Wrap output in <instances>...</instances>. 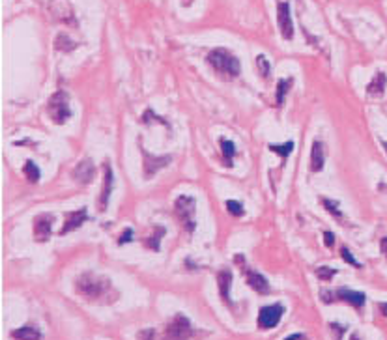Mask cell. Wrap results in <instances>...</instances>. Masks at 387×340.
<instances>
[{
    "label": "cell",
    "instance_id": "cell-1",
    "mask_svg": "<svg viewBox=\"0 0 387 340\" xmlns=\"http://www.w3.org/2000/svg\"><path fill=\"white\" fill-rule=\"evenodd\" d=\"M208 64L224 79H234L241 73L240 60L226 49H213L208 54Z\"/></svg>",
    "mask_w": 387,
    "mask_h": 340
},
{
    "label": "cell",
    "instance_id": "cell-2",
    "mask_svg": "<svg viewBox=\"0 0 387 340\" xmlns=\"http://www.w3.org/2000/svg\"><path fill=\"white\" fill-rule=\"evenodd\" d=\"M107 290H109V281L103 277L92 275V273H84L77 281V291L86 299H99V297H103Z\"/></svg>",
    "mask_w": 387,
    "mask_h": 340
},
{
    "label": "cell",
    "instance_id": "cell-3",
    "mask_svg": "<svg viewBox=\"0 0 387 340\" xmlns=\"http://www.w3.org/2000/svg\"><path fill=\"white\" fill-rule=\"evenodd\" d=\"M47 112H49L51 120H53L56 125L65 124V122L71 118L70 97H67V94L62 92V90L53 94L49 103H47Z\"/></svg>",
    "mask_w": 387,
    "mask_h": 340
},
{
    "label": "cell",
    "instance_id": "cell-4",
    "mask_svg": "<svg viewBox=\"0 0 387 340\" xmlns=\"http://www.w3.org/2000/svg\"><path fill=\"white\" fill-rule=\"evenodd\" d=\"M195 211H196V200L195 196L181 194L174 202V213L180 219V222L186 226L189 234L195 232Z\"/></svg>",
    "mask_w": 387,
    "mask_h": 340
},
{
    "label": "cell",
    "instance_id": "cell-5",
    "mask_svg": "<svg viewBox=\"0 0 387 340\" xmlns=\"http://www.w3.org/2000/svg\"><path fill=\"white\" fill-rule=\"evenodd\" d=\"M283 312H284V308L283 305H279V303L262 307L260 314H258V327H262V329H273V327L281 322Z\"/></svg>",
    "mask_w": 387,
    "mask_h": 340
},
{
    "label": "cell",
    "instance_id": "cell-6",
    "mask_svg": "<svg viewBox=\"0 0 387 340\" xmlns=\"http://www.w3.org/2000/svg\"><path fill=\"white\" fill-rule=\"evenodd\" d=\"M277 27L284 39L294 38V25H292V15H290L288 2H279L277 4Z\"/></svg>",
    "mask_w": 387,
    "mask_h": 340
},
{
    "label": "cell",
    "instance_id": "cell-7",
    "mask_svg": "<svg viewBox=\"0 0 387 340\" xmlns=\"http://www.w3.org/2000/svg\"><path fill=\"white\" fill-rule=\"evenodd\" d=\"M167 333H169L170 340H187L191 336V322H189L186 316L178 314V316H174V320L170 322Z\"/></svg>",
    "mask_w": 387,
    "mask_h": 340
},
{
    "label": "cell",
    "instance_id": "cell-8",
    "mask_svg": "<svg viewBox=\"0 0 387 340\" xmlns=\"http://www.w3.org/2000/svg\"><path fill=\"white\" fill-rule=\"evenodd\" d=\"M53 222H55V215H51V213H41L34 219V238H36V241L45 243L51 238Z\"/></svg>",
    "mask_w": 387,
    "mask_h": 340
},
{
    "label": "cell",
    "instance_id": "cell-9",
    "mask_svg": "<svg viewBox=\"0 0 387 340\" xmlns=\"http://www.w3.org/2000/svg\"><path fill=\"white\" fill-rule=\"evenodd\" d=\"M142 163H144V178H152L153 174L157 172L159 168L167 167L170 163V155H165V157H153L150 151L142 150Z\"/></svg>",
    "mask_w": 387,
    "mask_h": 340
},
{
    "label": "cell",
    "instance_id": "cell-10",
    "mask_svg": "<svg viewBox=\"0 0 387 340\" xmlns=\"http://www.w3.org/2000/svg\"><path fill=\"white\" fill-rule=\"evenodd\" d=\"M49 10L53 13L56 21L60 22H67V25H75V19H73V10H71V4L67 0H51Z\"/></svg>",
    "mask_w": 387,
    "mask_h": 340
},
{
    "label": "cell",
    "instance_id": "cell-11",
    "mask_svg": "<svg viewBox=\"0 0 387 340\" xmlns=\"http://www.w3.org/2000/svg\"><path fill=\"white\" fill-rule=\"evenodd\" d=\"M73 178L79 182V184L86 185L90 184L94 179V176H96V167H94V163L90 157H86V159H82L79 165L75 167V170H73V174H71Z\"/></svg>",
    "mask_w": 387,
    "mask_h": 340
},
{
    "label": "cell",
    "instance_id": "cell-12",
    "mask_svg": "<svg viewBox=\"0 0 387 340\" xmlns=\"http://www.w3.org/2000/svg\"><path fill=\"white\" fill-rule=\"evenodd\" d=\"M112 184H115V179H112V170H110V165H109V163H105L103 191L99 193V198H98V211H99V213H103V211L107 210V204H109V196H110V193H112Z\"/></svg>",
    "mask_w": 387,
    "mask_h": 340
},
{
    "label": "cell",
    "instance_id": "cell-13",
    "mask_svg": "<svg viewBox=\"0 0 387 340\" xmlns=\"http://www.w3.org/2000/svg\"><path fill=\"white\" fill-rule=\"evenodd\" d=\"M84 221H88L86 208H81L79 211H70V213H65V222H64V228L60 230V236H65V234L71 232V230H77Z\"/></svg>",
    "mask_w": 387,
    "mask_h": 340
},
{
    "label": "cell",
    "instance_id": "cell-14",
    "mask_svg": "<svg viewBox=\"0 0 387 340\" xmlns=\"http://www.w3.org/2000/svg\"><path fill=\"white\" fill-rule=\"evenodd\" d=\"M326 155H327V148L320 141L312 142L311 148V172H320L326 165Z\"/></svg>",
    "mask_w": 387,
    "mask_h": 340
},
{
    "label": "cell",
    "instance_id": "cell-15",
    "mask_svg": "<svg viewBox=\"0 0 387 340\" xmlns=\"http://www.w3.org/2000/svg\"><path fill=\"white\" fill-rule=\"evenodd\" d=\"M335 297H338L340 301H346L348 305H352V307H355V308H361L367 301V297L363 291H354V290H348V288H340V290H337L335 291Z\"/></svg>",
    "mask_w": 387,
    "mask_h": 340
},
{
    "label": "cell",
    "instance_id": "cell-16",
    "mask_svg": "<svg viewBox=\"0 0 387 340\" xmlns=\"http://www.w3.org/2000/svg\"><path fill=\"white\" fill-rule=\"evenodd\" d=\"M245 279H247V284L255 291H258V293H269V282H267L266 277H262L260 273H257V271H253V269H247Z\"/></svg>",
    "mask_w": 387,
    "mask_h": 340
},
{
    "label": "cell",
    "instance_id": "cell-17",
    "mask_svg": "<svg viewBox=\"0 0 387 340\" xmlns=\"http://www.w3.org/2000/svg\"><path fill=\"white\" fill-rule=\"evenodd\" d=\"M217 284H219V296L221 299H224V303H232L230 301V284H232V273L229 269H221L217 273Z\"/></svg>",
    "mask_w": 387,
    "mask_h": 340
},
{
    "label": "cell",
    "instance_id": "cell-18",
    "mask_svg": "<svg viewBox=\"0 0 387 340\" xmlns=\"http://www.w3.org/2000/svg\"><path fill=\"white\" fill-rule=\"evenodd\" d=\"M385 86H387V75L382 73V71H378L376 75H374V79L371 81V84L367 86V94L369 96H382Z\"/></svg>",
    "mask_w": 387,
    "mask_h": 340
},
{
    "label": "cell",
    "instance_id": "cell-19",
    "mask_svg": "<svg viewBox=\"0 0 387 340\" xmlns=\"http://www.w3.org/2000/svg\"><path fill=\"white\" fill-rule=\"evenodd\" d=\"M11 336L15 340H41V333L34 327H19L11 333Z\"/></svg>",
    "mask_w": 387,
    "mask_h": 340
},
{
    "label": "cell",
    "instance_id": "cell-20",
    "mask_svg": "<svg viewBox=\"0 0 387 340\" xmlns=\"http://www.w3.org/2000/svg\"><path fill=\"white\" fill-rule=\"evenodd\" d=\"M219 144H221V150H223V157H224V163H226V167H232V157L236 155L234 142H230L229 139H221V141H219Z\"/></svg>",
    "mask_w": 387,
    "mask_h": 340
},
{
    "label": "cell",
    "instance_id": "cell-21",
    "mask_svg": "<svg viewBox=\"0 0 387 340\" xmlns=\"http://www.w3.org/2000/svg\"><path fill=\"white\" fill-rule=\"evenodd\" d=\"M153 232L155 234H153L152 238L144 239V247H150L152 251H159V241H161V238L167 234V230H165L163 226H153Z\"/></svg>",
    "mask_w": 387,
    "mask_h": 340
},
{
    "label": "cell",
    "instance_id": "cell-22",
    "mask_svg": "<svg viewBox=\"0 0 387 340\" xmlns=\"http://www.w3.org/2000/svg\"><path fill=\"white\" fill-rule=\"evenodd\" d=\"M290 86H292V77L281 79V81L277 82V107H281L284 103V97H286V92H288Z\"/></svg>",
    "mask_w": 387,
    "mask_h": 340
},
{
    "label": "cell",
    "instance_id": "cell-23",
    "mask_svg": "<svg viewBox=\"0 0 387 340\" xmlns=\"http://www.w3.org/2000/svg\"><path fill=\"white\" fill-rule=\"evenodd\" d=\"M25 176H27V179L30 182V184H38V179H39V168L38 165L34 161H27L25 163Z\"/></svg>",
    "mask_w": 387,
    "mask_h": 340
},
{
    "label": "cell",
    "instance_id": "cell-24",
    "mask_svg": "<svg viewBox=\"0 0 387 340\" xmlns=\"http://www.w3.org/2000/svg\"><path fill=\"white\" fill-rule=\"evenodd\" d=\"M257 65H258V73H260V77L267 81V79L271 77V65H269V60H267L264 54H258Z\"/></svg>",
    "mask_w": 387,
    "mask_h": 340
},
{
    "label": "cell",
    "instance_id": "cell-25",
    "mask_svg": "<svg viewBox=\"0 0 387 340\" xmlns=\"http://www.w3.org/2000/svg\"><path fill=\"white\" fill-rule=\"evenodd\" d=\"M269 150L275 151V153H277V155H281L283 159H286V157L292 153V150H294V142L290 141V142H286V144H281V146L269 144Z\"/></svg>",
    "mask_w": 387,
    "mask_h": 340
},
{
    "label": "cell",
    "instance_id": "cell-26",
    "mask_svg": "<svg viewBox=\"0 0 387 340\" xmlns=\"http://www.w3.org/2000/svg\"><path fill=\"white\" fill-rule=\"evenodd\" d=\"M73 47H77V43H73L65 34H60V36L55 39V49H58V51H71Z\"/></svg>",
    "mask_w": 387,
    "mask_h": 340
},
{
    "label": "cell",
    "instance_id": "cell-27",
    "mask_svg": "<svg viewBox=\"0 0 387 340\" xmlns=\"http://www.w3.org/2000/svg\"><path fill=\"white\" fill-rule=\"evenodd\" d=\"M320 202H322V206L326 208V210H329V213H331L335 219H343V211L337 208V202H333V200H329V198H324V196Z\"/></svg>",
    "mask_w": 387,
    "mask_h": 340
},
{
    "label": "cell",
    "instance_id": "cell-28",
    "mask_svg": "<svg viewBox=\"0 0 387 340\" xmlns=\"http://www.w3.org/2000/svg\"><path fill=\"white\" fill-rule=\"evenodd\" d=\"M335 275H337V269H333V267H318L316 269V277L320 281H331Z\"/></svg>",
    "mask_w": 387,
    "mask_h": 340
},
{
    "label": "cell",
    "instance_id": "cell-29",
    "mask_svg": "<svg viewBox=\"0 0 387 340\" xmlns=\"http://www.w3.org/2000/svg\"><path fill=\"white\" fill-rule=\"evenodd\" d=\"M226 210L236 217L243 215V206H241L240 202H236V200H229V202H226Z\"/></svg>",
    "mask_w": 387,
    "mask_h": 340
},
{
    "label": "cell",
    "instance_id": "cell-30",
    "mask_svg": "<svg viewBox=\"0 0 387 340\" xmlns=\"http://www.w3.org/2000/svg\"><path fill=\"white\" fill-rule=\"evenodd\" d=\"M340 256H343L344 262H348L350 265H354V267H361V264H359V262H357V260L354 258V256H352V253H350V251H348V248H346V247L340 248Z\"/></svg>",
    "mask_w": 387,
    "mask_h": 340
},
{
    "label": "cell",
    "instance_id": "cell-31",
    "mask_svg": "<svg viewBox=\"0 0 387 340\" xmlns=\"http://www.w3.org/2000/svg\"><path fill=\"white\" fill-rule=\"evenodd\" d=\"M129 239H133V230H131V228H126V232L122 234L120 239H118V245H126Z\"/></svg>",
    "mask_w": 387,
    "mask_h": 340
},
{
    "label": "cell",
    "instance_id": "cell-32",
    "mask_svg": "<svg viewBox=\"0 0 387 340\" xmlns=\"http://www.w3.org/2000/svg\"><path fill=\"white\" fill-rule=\"evenodd\" d=\"M324 241H326L327 247H333V243H335V236H333L331 232H326L324 234Z\"/></svg>",
    "mask_w": 387,
    "mask_h": 340
},
{
    "label": "cell",
    "instance_id": "cell-33",
    "mask_svg": "<svg viewBox=\"0 0 387 340\" xmlns=\"http://www.w3.org/2000/svg\"><path fill=\"white\" fill-rule=\"evenodd\" d=\"M380 251L385 254V258H387V238H383L382 241H380Z\"/></svg>",
    "mask_w": 387,
    "mask_h": 340
},
{
    "label": "cell",
    "instance_id": "cell-34",
    "mask_svg": "<svg viewBox=\"0 0 387 340\" xmlns=\"http://www.w3.org/2000/svg\"><path fill=\"white\" fill-rule=\"evenodd\" d=\"M380 310H382L383 316L387 318V303H380Z\"/></svg>",
    "mask_w": 387,
    "mask_h": 340
},
{
    "label": "cell",
    "instance_id": "cell-35",
    "mask_svg": "<svg viewBox=\"0 0 387 340\" xmlns=\"http://www.w3.org/2000/svg\"><path fill=\"white\" fill-rule=\"evenodd\" d=\"M298 338H301V335H292V336H288L286 340H298Z\"/></svg>",
    "mask_w": 387,
    "mask_h": 340
},
{
    "label": "cell",
    "instance_id": "cell-36",
    "mask_svg": "<svg viewBox=\"0 0 387 340\" xmlns=\"http://www.w3.org/2000/svg\"><path fill=\"white\" fill-rule=\"evenodd\" d=\"M350 340H359V336H355V335H354V336H352V338H350Z\"/></svg>",
    "mask_w": 387,
    "mask_h": 340
}]
</instances>
